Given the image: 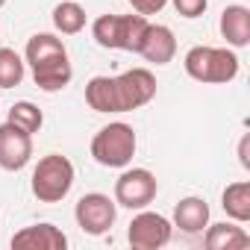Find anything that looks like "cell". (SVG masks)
<instances>
[{
  "instance_id": "obj_1",
  "label": "cell",
  "mask_w": 250,
  "mask_h": 250,
  "mask_svg": "<svg viewBox=\"0 0 250 250\" xmlns=\"http://www.w3.org/2000/svg\"><path fill=\"white\" fill-rule=\"evenodd\" d=\"M156 97V77L147 68H133L118 77H91L85 83V103L94 112H133Z\"/></svg>"
},
{
  "instance_id": "obj_2",
  "label": "cell",
  "mask_w": 250,
  "mask_h": 250,
  "mask_svg": "<svg viewBox=\"0 0 250 250\" xmlns=\"http://www.w3.org/2000/svg\"><path fill=\"white\" fill-rule=\"evenodd\" d=\"M24 62L33 71V83L47 94L65 88L74 77V68L68 62V50H65L62 39H56L53 33H36L27 42Z\"/></svg>"
},
{
  "instance_id": "obj_3",
  "label": "cell",
  "mask_w": 250,
  "mask_h": 250,
  "mask_svg": "<svg viewBox=\"0 0 250 250\" xmlns=\"http://www.w3.org/2000/svg\"><path fill=\"white\" fill-rule=\"evenodd\" d=\"M183 68L191 80L197 83H212V85H224L232 83L238 77V56L229 47H209V44H197L186 53Z\"/></svg>"
},
{
  "instance_id": "obj_4",
  "label": "cell",
  "mask_w": 250,
  "mask_h": 250,
  "mask_svg": "<svg viewBox=\"0 0 250 250\" xmlns=\"http://www.w3.org/2000/svg\"><path fill=\"white\" fill-rule=\"evenodd\" d=\"M147 18L145 15H100L91 24V36L100 47L106 50H130L139 53L145 33H147Z\"/></svg>"
},
{
  "instance_id": "obj_5",
  "label": "cell",
  "mask_w": 250,
  "mask_h": 250,
  "mask_svg": "<svg viewBox=\"0 0 250 250\" xmlns=\"http://www.w3.org/2000/svg\"><path fill=\"white\" fill-rule=\"evenodd\" d=\"M33 194L42 203H59L71 194L74 188V162L62 153H47L39 159V165L33 168V180H30Z\"/></svg>"
},
{
  "instance_id": "obj_6",
  "label": "cell",
  "mask_w": 250,
  "mask_h": 250,
  "mask_svg": "<svg viewBox=\"0 0 250 250\" xmlns=\"http://www.w3.org/2000/svg\"><path fill=\"white\" fill-rule=\"evenodd\" d=\"M136 130L124 121L106 124L97 130V136L91 139V156L97 165L103 168H127L136 156Z\"/></svg>"
},
{
  "instance_id": "obj_7",
  "label": "cell",
  "mask_w": 250,
  "mask_h": 250,
  "mask_svg": "<svg viewBox=\"0 0 250 250\" xmlns=\"http://www.w3.org/2000/svg\"><path fill=\"white\" fill-rule=\"evenodd\" d=\"M156 191L159 183L147 168H127L115 180V203L124 209H147Z\"/></svg>"
},
{
  "instance_id": "obj_8",
  "label": "cell",
  "mask_w": 250,
  "mask_h": 250,
  "mask_svg": "<svg viewBox=\"0 0 250 250\" xmlns=\"http://www.w3.org/2000/svg\"><path fill=\"white\" fill-rule=\"evenodd\" d=\"M74 218L80 224L83 232L88 235H103L112 229L115 218H118V203L115 197L109 194H100V191H88L77 200V209H74Z\"/></svg>"
},
{
  "instance_id": "obj_9",
  "label": "cell",
  "mask_w": 250,
  "mask_h": 250,
  "mask_svg": "<svg viewBox=\"0 0 250 250\" xmlns=\"http://www.w3.org/2000/svg\"><path fill=\"white\" fill-rule=\"evenodd\" d=\"M174 235V224L159 215V212H147V209H139V215L130 221V229H127V238L136 250H156V247H165Z\"/></svg>"
},
{
  "instance_id": "obj_10",
  "label": "cell",
  "mask_w": 250,
  "mask_h": 250,
  "mask_svg": "<svg viewBox=\"0 0 250 250\" xmlns=\"http://www.w3.org/2000/svg\"><path fill=\"white\" fill-rule=\"evenodd\" d=\"M33 159V136L12 121L0 124V168L3 171H21Z\"/></svg>"
},
{
  "instance_id": "obj_11",
  "label": "cell",
  "mask_w": 250,
  "mask_h": 250,
  "mask_svg": "<svg viewBox=\"0 0 250 250\" xmlns=\"http://www.w3.org/2000/svg\"><path fill=\"white\" fill-rule=\"evenodd\" d=\"M12 247H21V250H65L68 235L53 224H33V227H24L12 235Z\"/></svg>"
},
{
  "instance_id": "obj_12",
  "label": "cell",
  "mask_w": 250,
  "mask_h": 250,
  "mask_svg": "<svg viewBox=\"0 0 250 250\" xmlns=\"http://www.w3.org/2000/svg\"><path fill=\"white\" fill-rule=\"evenodd\" d=\"M139 56H145L153 65H168L177 56V39L171 33V27L165 24H147L145 42L139 47Z\"/></svg>"
},
{
  "instance_id": "obj_13",
  "label": "cell",
  "mask_w": 250,
  "mask_h": 250,
  "mask_svg": "<svg viewBox=\"0 0 250 250\" xmlns=\"http://www.w3.org/2000/svg\"><path fill=\"white\" fill-rule=\"evenodd\" d=\"M221 36L229 47H247L250 44V9L241 3H232L221 12Z\"/></svg>"
},
{
  "instance_id": "obj_14",
  "label": "cell",
  "mask_w": 250,
  "mask_h": 250,
  "mask_svg": "<svg viewBox=\"0 0 250 250\" xmlns=\"http://www.w3.org/2000/svg\"><path fill=\"white\" fill-rule=\"evenodd\" d=\"M209 224V203L203 197H183L174 206V227H180L188 235L203 232Z\"/></svg>"
},
{
  "instance_id": "obj_15",
  "label": "cell",
  "mask_w": 250,
  "mask_h": 250,
  "mask_svg": "<svg viewBox=\"0 0 250 250\" xmlns=\"http://www.w3.org/2000/svg\"><path fill=\"white\" fill-rule=\"evenodd\" d=\"M203 244L209 250H241L250 247V235L244 232V227H238V221L232 224H206V238Z\"/></svg>"
},
{
  "instance_id": "obj_16",
  "label": "cell",
  "mask_w": 250,
  "mask_h": 250,
  "mask_svg": "<svg viewBox=\"0 0 250 250\" xmlns=\"http://www.w3.org/2000/svg\"><path fill=\"white\" fill-rule=\"evenodd\" d=\"M221 206L224 212L238 221V224H247L250 221V183L247 180H238V183H229L221 194Z\"/></svg>"
},
{
  "instance_id": "obj_17",
  "label": "cell",
  "mask_w": 250,
  "mask_h": 250,
  "mask_svg": "<svg viewBox=\"0 0 250 250\" xmlns=\"http://www.w3.org/2000/svg\"><path fill=\"white\" fill-rule=\"evenodd\" d=\"M53 27L62 36H77L85 27V9L77 3V0H62V3L53 9Z\"/></svg>"
},
{
  "instance_id": "obj_18",
  "label": "cell",
  "mask_w": 250,
  "mask_h": 250,
  "mask_svg": "<svg viewBox=\"0 0 250 250\" xmlns=\"http://www.w3.org/2000/svg\"><path fill=\"white\" fill-rule=\"evenodd\" d=\"M24 74H27V62L12 47H0V88L21 85Z\"/></svg>"
},
{
  "instance_id": "obj_19",
  "label": "cell",
  "mask_w": 250,
  "mask_h": 250,
  "mask_svg": "<svg viewBox=\"0 0 250 250\" xmlns=\"http://www.w3.org/2000/svg\"><path fill=\"white\" fill-rule=\"evenodd\" d=\"M9 121L15 124V127L27 130V133L33 136V133H39V130H42L44 115H42V109H39L36 103H30V100H21V103H15V106L9 109Z\"/></svg>"
},
{
  "instance_id": "obj_20",
  "label": "cell",
  "mask_w": 250,
  "mask_h": 250,
  "mask_svg": "<svg viewBox=\"0 0 250 250\" xmlns=\"http://www.w3.org/2000/svg\"><path fill=\"white\" fill-rule=\"evenodd\" d=\"M171 3H174L177 15H183V18H200L206 12V6H209V0H171Z\"/></svg>"
},
{
  "instance_id": "obj_21",
  "label": "cell",
  "mask_w": 250,
  "mask_h": 250,
  "mask_svg": "<svg viewBox=\"0 0 250 250\" xmlns=\"http://www.w3.org/2000/svg\"><path fill=\"white\" fill-rule=\"evenodd\" d=\"M127 3L139 12V15H156V12H162L165 6H168V0H127Z\"/></svg>"
},
{
  "instance_id": "obj_22",
  "label": "cell",
  "mask_w": 250,
  "mask_h": 250,
  "mask_svg": "<svg viewBox=\"0 0 250 250\" xmlns=\"http://www.w3.org/2000/svg\"><path fill=\"white\" fill-rule=\"evenodd\" d=\"M247 147H250V136H241V142H238V162H241V168H250Z\"/></svg>"
},
{
  "instance_id": "obj_23",
  "label": "cell",
  "mask_w": 250,
  "mask_h": 250,
  "mask_svg": "<svg viewBox=\"0 0 250 250\" xmlns=\"http://www.w3.org/2000/svg\"><path fill=\"white\" fill-rule=\"evenodd\" d=\"M3 6H6V0H0V9H3Z\"/></svg>"
}]
</instances>
